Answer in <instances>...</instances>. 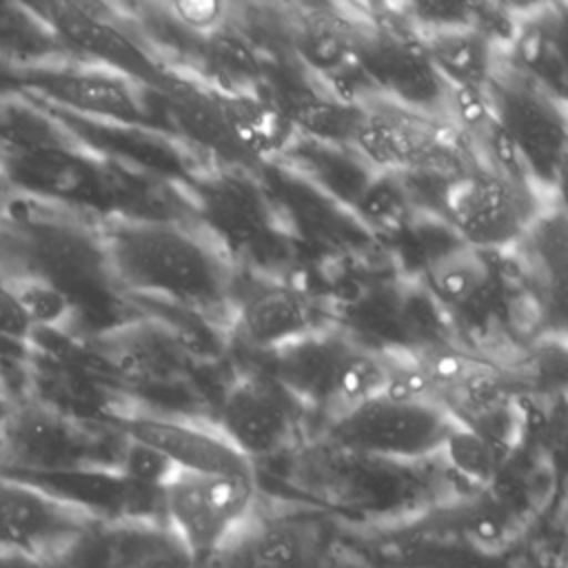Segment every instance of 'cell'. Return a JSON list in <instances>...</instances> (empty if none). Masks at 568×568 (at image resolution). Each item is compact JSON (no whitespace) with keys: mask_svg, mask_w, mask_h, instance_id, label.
<instances>
[{"mask_svg":"<svg viewBox=\"0 0 568 568\" xmlns=\"http://www.w3.org/2000/svg\"><path fill=\"white\" fill-rule=\"evenodd\" d=\"M359 215L377 231H402L413 215V204L395 173H379L357 200Z\"/></svg>","mask_w":568,"mask_h":568,"instance_id":"obj_21","label":"cell"},{"mask_svg":"<svg viewBox=\"0 0 568 568\" xmlns=\"http://www.w3.org/2000/svg\"><path fill=\"white\" fill-rule=\"evenodd\" d=\"M311 568H375V564L364 550L348 548L333 539Z\"/></svg>","mask_w":568,"mask_h":568,"instance_id":"obj_29","label":"cell"},{"mask_svg":"<svg viewBox=\"0 0 568 568\" xmlns=\"http://www.w3.org/2000/svg\"><path fill=\"white\" fill-rule=\"evenodd\" d=\"M300 55L317 71H335L348 58L346 36L331 22H313L297 36Z\"/></svg>","mask_w":568,"mask_h":568,"instance_id":"obj_24","label":"cell"},{"mask_svg":"<svg viewBox=\"0 0 568 568\" xmlns=\"http://www.w3.org/2000/svg\"><path fill=\"white\" fill-rule=\"evenodd\" d=\"M388 384V357L375 355L362 348H344L324 406L333 419L377 399L384 395Z\"/></svg>","mask_w":568,"mask_h":568,"instance_id":"obj_18","label":"cell"},{"mask_svg":"<svg viewBox=\"0 0 568 568\" xmlns=\"http://www.w3.org/2000/svg\"><path fill=\"white\" fill-rule=\"evenodd\" d=\"M173 11L180 22L195 31H217V24L224 18V4L220 2H178Z\"/></svg>","mask_w":568,"mask_h":568,"instance_id":"obj_27","label":"cell"},{"mask_svg":"<svg viewBox=\"0 0 568 568\" xmlns=\"http://www.w3.org/2000/svg\"><path fill=\"white\" fill-rule=\"evenodd\" d=\"M348 142L379 173H406L413 169L448 173L442 164V158H446L442 140L428 126L402 113L359 111Z\"/></svg>","mask_w":568,"mask_h":568,"instance_id":"obj_8","label":"cell"},{"mask_svg":"<svg viewBox=\"0 0 568 568\" xmlns=\"http://www.w3.org/2000/svg\"><path fill=\"white\" fill-rule=\"evenodd\" d=\"M27 13L64 44L102 62L109 71L144 82L160 75L155 60L95 4L40 2L29 4Z\"/></svg>","mask_w":568,"mask_h":568,"instance_id":"obj_7","label":"cell"},{"mask_svg":"<svg viewBox=\"0 0 568 568\" xmlns=\"http://www.w3.org/2000/svg\"><path fill=\"white\" fill-rule=\"evenodd\" d=\"M344 348L337 339L306 335L280 348L277 375L288 390L324 404Z\"/></svg>","mask_w":568,"mask_h":568,"instance_id":"obj_17","label":"cell"},{"mask_svg":"<svg viewBox=\"0 0 568 568\" xmlns=\"http://www.w3.org/2000/svg\"><path fill=\"white\" fill-rule=\"evenodd\" d=\"M11 404H13V397L7 390V386L0 382V428H2V424H4V419L9 415V410H11Z\"/></svg>","mask_w":568,"mask_h":568,"instance_id":"obj_32","label":"cell"},{"mask_svg":"<svg viewBox=\"0 0 568 568\" xmlns=\"http://www.w3.org/2000/svg\"><path fill=\"white\" fill-rule=\"evenodd\" d=\"M27 82L53 102L89 115L129 124L146 118L133 80L109 69H36Z\"/></svg>","mask_w":568,"mask_h":568,"instance_id":"obj_9","label":"cell"},{"mask_svg":"<svg viewBox=\"0 0 568 568\" xmlns=\"http://www.w3.org/2000/svg\"><path fill=\"white\" fill-rule=\"evenodd\" d=\"M215 109L220 124L229 131L235 144L251 153H275L291 138V120L280 109L255 95L224 93L217 98Z\"/></svg>","mask_w":568,"mask_h":568,"instance_id":"obj_15","label":"cell"},{"mask_svg":"<svg viewBox=\"0 0 568 568\" xmlns=\"http://www.w3.org/2000/svg\"><path fill=\"white\" fill-rule=\"evenodd\" d=\"M455 424L439 402H395L382 395L333 419V439L368 459L413 464L442 453Z\"/></svg>","mask_w":568,"mask_h":568,"instance_id":"obj_3","label":"cell"},{"mask_svg":"<svg viewBox=\"0 0 568 568\" xmlns=\"http://www.w3.org/2000/svg\"><path fill=\"white\" fill-rule=\"evenodd\" d=\"M442 211L473 248H501L517 242L530 224V191L490 169L455 175Z\"/></svg>","mask_w":568,"mask_h":568,"instance_id":"obj_6","label":"cell"},{"mask_svg":"<svg viewBox=\"0 0 568 568\" xmlns=\"http://www.w3.org/2000/svg\"><path fill=\"white\" fill-rule=\"evenodd\" d=\"M115 568H195L164 521H106Z\"/></svg>","mask_w":568,"mask_h":568,"instance_id":"obj_16","label":"cell"},{"mask_svg":"<svg viewBox=\"0 0 568 568\" xmlns=\"http://www.w3.org/2000/svg\"><path fill=\"white\" fill-rule=\"evenodd\" d=\"M422 53L446 84L486 87L495 67L488 33L466 22H444L422 38Z\"/></svg>","mask_w":568,"mask_h":568,"instance_id":"obj_13","label":"cell"},{"mask_svg":"<svg viewBox=\"0 0 568 568\" xmlns=\"http://www.w3.org/2000/svg\"><path fill=\"white\" fill-rule=\"evenodd\" d=\"M444 459L468 481L488 484L501 466V450L470 426L457 422L442 446Z\"/></svg>","mask_w":568,"mask_h":568,"instance_id":"obj_20","label":"cell"},{"mask_svg":"<svg viewBox=\"0 0 568 568\" xmlns=\"http://www.w3.org/2000/svg\"><path fill=\"white\" fill-rule=\"evenodd\" d=\"M426 280L430 291L444 304L464 306L484 291L490 280V266L479 248L462 242L430 260Z\"/></svg>","mask_w":568,"mask_h":568,"instance_id":"obj_19","label":"cell"},{"mask_svg":"<svg viewBox=\"0 0 568 568\" xmlns=\"http://www.w3.org/2000/svg\"><path fill=\"white\" fill-rule=\"evenodd\" d=\"M102 266L129 291L209 306L224 297L229 275L215 248L166 220L120 217L100 242Z\"/></svg>","mask_w":568,"mask_h":568,"instance_id":"obj_1","label":"cell"},{"mask_svg":"<svg viewBox=\"0 0 568 568\" xmlns=\"http://www.w3.org/2000/svg\"><path fill=\"white\" fill-rule=\"evenodd\" d=\"M18 82V73L11 69V67H7L4 62H2V58H0V95H4V93H11V87Z\"/></svg>","mask_w":568,"mask_h":568,"instance_id":"obj_31","label":"cell"},{"mask_svg":"<svg viewBox=\"0 0 568 568\" xmlns=\"http://www.w3.org/2000/svg\"><path fill=\"white\" fill-rule=\"evenodd\" d=\"M195 568H257L255 561L251 559L246 546L240 539V532L226 544L222 546L217 552H213L211 557L195 561Z\"/></svg>","mask_w":568,"mask_h":568,"instance_id":"obj_30","label":"cell"},{"mask_svg":"<svg viewBox=\"0 0 568 568\" xmlns=\"http://www.w3.org/2000/svg\"><path fill=\"white\" fill-rule=\"evenodd\" d=\"M291 426L284 399L260 382H242L231 388L220 410V435L248 462L284 448Z\"/></svg>","mask_w":568,"mask_h":568,"instance_id":"obj_10","label":"cell"},{"mask_svg":"<svg viewBox=\"0 0 568 568\" xmlns=\"http://www.w3.org/2000/svg\"><path fill=\"white\" fill-rule=\"evenodd\" d=\"M417 362L424 368V373L430 379V384L435 386V390H444V388L453 390V388H457L479 366L477 362H473L464 353H455V351L428 353L426 357H422Z\"/></svg>","mask_w":568,"mask_h":568,"instance_id":"obj_25","label":"cell"},{"mask_svg":"<svg viewBox=\"0 0 568 568\" xmlns=\"http://www.w3.org/2000/svg\"><path fill=\"white\" fill-rule=\"evenodd\" d=\"M313 304L295 288H268L251 297L242 313L246 339L262 348H284L311 335Z\"/></svg>","mask_w":568,"mask_h":568,"instance_id":"obj_14","label":"cell"},{"mask_svg":"<svg viewBox=\"0 0 568 568\" xmlns=\"http://www.w3.org/2000/svg\"><path fill=\"white\" fill-rule=\"evenodd\" d=\"M0 382H2V379H0Z\"/></svg>","mask_w":568,"mask_h":568,"instance_id":"obj_34","label":"cell"},{"mask_svg":"<svg viewBox=\"0 0 568 568\" xmlns=\"http://www.w3.org/2000/svg\"><path fill=\"white\" fill-rule=\"evenodd\" d=\"M442 104L448 109L453 122L475 140H479L497 122L495 102L486 87L444 82Z\"/></svg>","mask_w":568,"mask_h":568,"instance_id":"obj_22","label":"cell"},{"mask_svg":"<svg viewBox=\"0 0 568 568\" xmlns=\"http://www.w3.org/2000/svg\"><path fill=\"white\" fill-rule=\"evenodd\" d=\"M257 568H311L333 537L324 524L302 515H260L257 508L240 530Z\"/></svg>","mask_w":568,"mask_h":568,"instance_id":"obj_12","label":"cell"},{"mask_svg":"<svg viewBox=\"0 0 568 568\" xmlns=\"http://www.w3.org/2000/svg\"><path fill=\"white\" fill-rule=\"evenodd\" d=\"M213 51L229 69H233L235 73H251L255 69V58L251 49L237 36L220 31H213Z\"/></svg>","mask_w":568,"mask_h":568,"instance_id":"obj_28","label":"cell"},{"mask_svg":"<svg viewBox=\"0 0 568 568\" xmlns=\"http://www.w3.org/2000/svg\"><path fill=\"white\" fill-rule=\"evenodd\" d=\"M253 475L180 470L160 490L162 517L193 561L226 546L255 513Z\"/></svg>","mask_w":568,"mask_h":568,"instance_id":"obj_2","label":"cell"},{"mask_svg":"<svg viewBox=\"0 0 568 568\" xmlns=\"http://www.w3.org/2000/svg\"><path fill=\"white\" fill-rule=\"evenodd\" d=\"M36 326L27 315L11 280L0 271V339L27 344Z\"/></svg>","mask_w":568,"mask_h":568,"instance_id":"obj_26","label":"cell"},{"mask_svg":"<svg viewBox=\"0 0 568 568\" xmlns=\"http://www.w3.org/2000/svg\"><path fill=\"white\" fill-rule=\"evenodd\" d=\"M182 468H178L166 455H162L160 450L129 439L122 446L120 455H118V473L124 481L146 488V490H162L166 484L173 481V477L180 473Z\"/></svg>","mask_w":568,"mask_h":568,"instance_id":"obj_23","label":"cell"},{"mask_svg":"<svg viewBox=\"0 0 568 568\" xmlns=\"http://www.w3.org/2000/svg\"><path fill=\"white\" fill-rule=\"evenodd\" d=\"M122 428L129 439L160 450L182 470L253 475L251 462L209 428L162 417H131Z\"/></svg>","mask_w":568,"mask_h":568,"instance_id":"obj_11","label":"cell"},{"mask_svg":"<svg viewBox=\"0 0 568 568\" xmlns=\"http://www.w3.org/2000/svg\"><path fill=\"white\" fill-rule=\"evenodd\" d=\"M7 184H9V180H7L4 166H2V162H0V213H2L4 206H7Z\"/></svg>","mask_w":568,"mask_h":568,"instance_id":"obj_33","label":"cell"},{"mask_svg":"<svg viewBox=\"0 0 568 568\" xmlns=\"http://www.w3.org/2000/svg\"><path fill=\"white\" fill-rule=\"evenodd\" d=\"M98 521L40 484L0 473V557L53 561Z\"/></svg>","mask_w":568,"mask_h":568,"instance_id":"obj_5","label":"cell"},{"mask_svg":"<svg viewBox=\"0 0 568 568\" xmlns=\"http://www.w3.org/2000/svg\"><path fill=\"white\" fill-rule=\"evenodd\" d=\"M93 442L64 413L33 399H13L0 428V473L53 477L91 473Z\"/></svg>","mask_w":568,"mask_h":568,"instance_id":"obj_4","label":"cell"}]
</instances>
